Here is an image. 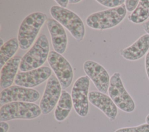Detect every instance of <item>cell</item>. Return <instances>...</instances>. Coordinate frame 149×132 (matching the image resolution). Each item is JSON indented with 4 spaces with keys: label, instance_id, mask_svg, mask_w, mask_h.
<instances>
[{
    "label": "cell",
    "instance_id": "6da1fadb",
    "mask_svg": "<svg viewBox=\"0 0 149 132\" xmlns=\"http://www.w3.org/2000/svg\"><path fill=\"white\" fill-rule=\"evenodd\" d=\"M46 17L44 13L37 12L29 15L24 19L17 34V40L21 49L27 50L32 45L44 24Z\"/></svg>",
    "mask_w": 149,
    "mask_h": 132
},
{
    "label": "cell",
    "instance_id": "7a4b0ae2",
    "mask_svg": "<svg viewBox=\"0 0 149 132\" xmlns=\"http://www.w3.org/2000/svg\"><path fill=\"white\" fill-rule=\"evenodd\" d=\"M49 41L45 34H41L31 48L22 58L19 70L28 72L42 67L49 53Z\"/></svg>",
    "mask_w": 149,
    "mask_h": 132
},
{
    "label": "cell",
    "instance_id": "3957f363",
    "mask_svg": "<svg viewBox=\"0 0 149 132\" xmlns=\"http://www.w3.org/2000/svg\"><path fill=\"white\" fill-rule=\"evenodd\" d=\"M127 10L125 4L107 10L97 12L89 15L86 24L95 30H106L118 26L125 19Z\"/></svg>",
    "mask_w": 149,
    "mask_h": 132
},
{
    "label": "cell",
    "instance_id": "277c9868",
    "mask_svg": "<svg viewBox=\"0 0 149 132\" xmlns=\"http://www.w3.org/2000/svg\"><path fill=\"white\" fill-rule=\"evenodd\" d=\"M49 12L54 19L65 27L77 42L83 40L85 27L82 20L77 14L57 5L52 6Z\"/></svg>",
    "mask_w": 149,
    "mask_h": 132
},
{
    "label": "cell",
    "instance_id": "5b68a950",
    "mask_svg": "<svg viewBox=\"0 0 149 132\" xmlns=\"http://www.w3.org/2000/svg\"><path fill=\"white\" fill-rule=\"evenodd\" d=\"M42 113L40 106L26 102H12L1 106L0 121L6 122L14 119H33Z\"/></svg>",
    "mask_w": 149,
    "mask_h": 132
},
{
    "label": "cell",
    "instance_id": "8992f818",
    "mask_svg": "<svg viewBox=\"0 0 149 132\" xmlns=\"http://www.w3.org/2000/svg\"><path fill=\"white\" fill-rule=\"evenodd\" d=\"M108 92L109 96L119 109L126 113L134 111V102L125 89L119 73L115 72L111 77Z\"/></svg>",
    "mask_w": 149,
    "mask_h": 132
},
{
    "label": "cell",
    "instance_id": "52a82bcc",
    "mask_svg": "<svg viewBox=\"0 0 149 132\" xmlns=\"http://www.w3.org/2000/svg\"><path fill=\"white\" fill-rule=\"evenodd\" d=\"M89 86V78L83 76L75 81L72 88L73 106L77 114L81 117H85L88 112Z\"/></svg>",
    "mask_w": 149,
    "mask_h": 132
},
{
    "label": "cell",
    "instance_id": "ba28073f",
    "mask_svg": "<svg viewBox=\"0 0 149 132\" xmlns=\"http://www.w3.org/2000/svg\"><path fill=\"white\" fill-rule=\"evenodd\" d=\"M48 62L59 80L62 88H68L73 81V72L69 62L61 55L54 51L49 52Z\"/></svg>",
    "mask_w": 149,
    "mask_h": 132
},
{
    "label": "cell",
    "instance_id": "9c48e42d",
    "mask_svg": "<svg viewBox=\"0 0 149 132\" xmlns=\"http://www.w3.org/2000/svg\"><path fill=\"white\" fill-rule=\"evenodd\" d=\"M40 97V92L35 89L15 85L1 92L0 104L3 105L12 102L33 103L38 100Z\"/></svg>",
    "mask_w": 149,
    "mask_h": 132
},
{
    "label": "cell",
    "instance_id": "30bf717a",
    "mask_svg": "<svg viewBox=\"0 0 149 132\" xmlns=\"http://www.w3.org/2000/svg\"><path fill=\"white\" fill-rule=\"evenodd\" d=\"M61 93V85L56 77L52 74L47 80L42 97L40 102V108L43 115H47L54 109L57 105Z\"/></svg>",
    "mask_w": 149,
    "mask_h": 132
},
{
    "label": "cell",
    "instance_id": "8fae6325",
    "mask_svg": "<svg viewBox=\"0 0 149 132\" xmlns=\"http://www.w3.org/2000/svg\"><path fill=\"white\" fill-rule=\"evenodd\" d=\"M83 70L100 92L104 94L107 92L111 77L102 65L93 60H86L83 63Z\"/></svg>",
    "mask_w": 149,
    "mask_h": 132
},
{
    "label": "cell",
    "instance_id": "7c38bea8",
    "mask_svg": "<svg viewBox=\"0 0 149 132\" xmlns=\"http://www.w3.org/2000/svg\"><path fill=\"white\" fill-rule=\"evenodd\" d=\"M52 74L51 68L42 66L28 72L18 73L14 83L16 85L31 88L44 83Z\"/></svg>",
    "mask_w": 149,
    "mask_h": 132
},
{
    "label": "cell",
    "instance_id": "4fadbf2b",
    "mask_svg": "<svg viewBox=\"0 0 149 132\" xmlns=\"http://www.w3.org/2000/svg\"><path fill=\"white\" fill-rule=\"evenodd\" d=\"M88 101L93 105L101 110L111 121L116 119L118 107L109 96L100 91H91L88 93Z\"/></svg>",
    "mask_w": 149,
    "mask_h": 132
},
{
    "label": "cell",
    "instance_id": "5bb4252c",
    "mask_svg": "<svg viewBox=\"0 0 149 132\" xmlns=\"http://www.w3.org/2000/svg\"><path fill=\"white\" fill-rule=\"evenodd\" d=\"M47 26L54 51L63 54L66 49L68 44L67 35L63 27L54 19H48Z\"/></svg>",
    "mask_w": 149,
    "mask_h": 132
},
{
    "label": "cell",
    "instance_id": "9a60e30c",
    "mask_svg": "<svg viewBox=\"0 0 149 132\" xmlns=\"http://www.w3.org/2000/svg\"><path fill=\"white\" fill-rule=\"evenodd\" d=\"M149 49V35L145 34L140 37L130 46L123 49L120 55L128 60H137L143 58Z\"/></svg>",
    "mask_w": 149,
    "mask_h": 132
},
{
    "label": "cell",
    "instance_id": "2e32d148",
    "mask_svg": "<svg viewBox=\"0 0 149 132\" xmlns=\"http://www.w3.org/2000/svg\"><path fill=\"white\" fill-rule=\"evenodd\" d=\"M21 59V57L15 56L8 60L1 68L0 80L1 88L6 89L12 86L17 74Z\"/></svg>",
    "mask_w": 149,
    "mask_h": 132
},
{
    "label": "cell",
    "instance_id": "e0dca14e",
    "mask_svg": "<svg viewBox=\"0 0 149 132\" xmlns=\"http://www.w3.org/2000/svg\"><path fill=\"white\" fill-rule=\"evenodd\" d=\"M73 106L71 95L62 90L54 111V117L58 122L65 120L69 116Z\"/></svg>",
    "mask_w": 149,
    "mask_h": 132
},
{
    "label": "cell",
    "instance_id": "ac0fdd59",
    "mask_svg": "<svg viewBox=\"0 0 149 132\" xmlns=\"http://www.w3.org/2000/svg\"><path fill=\"white\" fill-rule=\"evenodd\" d=\"M19 46L17 38H12L7 41L1 47L0 49V67L2 68L5 64L12 59L17 52Z\"/></svg>",
    "mask_w": 149,
    "mask_h": 132
},
{
    "label": "cell",
    "instance_id": "d6986e66",
    "mask_svg": "<svg viewBox=\"0 0 149 132\" xmlns=\"http://www.w3.org/2000/svg\"><path fill=\"white\" fill-rule=\"evenodd\" d=\"M149 17V0H140L135 9L129 16L128 19L134 23H141Z\"/></svg>",
    "mask_w": 149,
    "mask_h": 132
},
{
    "label": "cell",
    "instance_id": "ffe728a7",
    "mask_svg": "<svg viewBox=\"0 0 149 132\" xmlns=\"http://www.w3.org/2000/svg\"><path fill=\"white\" fill-rule=\"evenodd\" d=\"M114 132H149V124L144 123L137 126L120 128Z\"/></svg>",
    "mask_w": 149,
    "mask_h": 132
},
{
    "label": "cell",
    "instance_id": "44dd1931",
    "mask_svg": "<svg viewBox=\"0 0 149 132\" xmlns=\"http://www.w3.org/2000/svg\"><path fill=\"white\" fill-rule=\"evenodd\" d=\"M97 2L101 5L108 8H116L124 4L125 1L124 0H97Z\"/></svg>",
    "mask_w": 149,
    "mask_h": 132
},
{
    "label": "cell",
    "instance_id": "7402d4cb",
    "mask_svg": "<svg viewBox=\"0 0 149 132\" xmlns=\"http://www.w3.org/2000/svg\"><path fill=\"white\" fill-rule=\"evenodd\" d=\"M139 1H132V0H126L125 2V5L126 9V10L128 12H133L135 9L137 8Z\"/></svg>",
    "mask_w": 149,
    "mask_h": 132
},
{
    "label": "cell",
    "instance_id": "603a6c76",
    "mask_svg": "<svg viewBox=\"0 0 149 132\" xmlns=\"http://www.w3.org/2000/svg\"><path fill=\"white\" fill-rule=\"evenodd\" d=\"M9 129V126L6 122H0V131L1 132H8Z\"/></svg>",
    "mask_w": 149,
    "mask_h": 132
},
{
    "label": "cell",
    "instance_id": "cb8c5ba5",
    "mask_svg": "<svg viewBox=\"0 0 149 132\" xmlns=\"http://www.w3.org/2000/svg\"><path fill=\"white\" fill-rule=\"evenodd\" d=\"M145 68L146 71V74L149 79V52L146 54L145 58Z\"/></svg>",
    "mask_w": 149,
    "mask_h": 132
},
{
    "label": "cell",
    "instance_id": "d4e9b609",
    "mask_svg": "<svg viewBox=\"0 0 149 132\" xmlns=\"http://www.w3.org/2000/svg\"><path fill=\"white\" fill-rule=\"evenodd\" d=\"M55 1L59 5V6L63 8H66L69 3L68 0H55Z\"/></svg>",
    "mask_w": 149,
    "mask_h": 132
},
{
    "label": "cell",
    "instance_id": "484cf974",
    "mask_svg": "<svg viewBox=\"0 0 149 132\" xmlns=\"http://www.w3.org/2000/svg\"><path fill=\"white\" fill-rule=\"evenodd\" d=\"M143 28L146 32V34H148L149 35V20L144 22L143 24Z\"/></svg>",
    "mask_w": 149,
    "mask_h": 132
},
{
    "label": "cell",
    "instance_id": "4316f807",
    "mask_svg": "<svg viewBox=\"0 0 149 132\" xmlns=\"http://www.w3.org/2000/svg\"><path fill=\"white\" fill-rule=\"evenodd\" d=\"M81 1V0H70L69 1V3H77Z\"/></svg>",
    "mask_w": 149,
    "mask_h": 132
},
{
    "label": "cell",
    "instance_id": "83f0119b",
    "mask_svg": "<svg viewBox=\"0 0 149 132\" xmlns=\"http://www.w3.org/2000/svg\"><path fill=\"white\" fill-rule=\"evenodd\" d=\"M146 123H147L148 124H149V114L146 116Z\"/></svg>",
    "mask_w": 149,
    "mask_h": 132
},
{
    "label": "cell",
    "instance_id": "f1b7e54d",
    "mask_svg": "<svg viewBox=\"0 0 149 132\" xmlns=\"http://www.w3.org/2000/svg\"><path fill=\"white\" fill-rule=\"evenodd\" d=\"M0 41H1V47H2L4 44L3 43V40L2 38H0Z\"/></svg>",
    "mask_w": 149,
    "mask_h": 132
}]
</instances>
